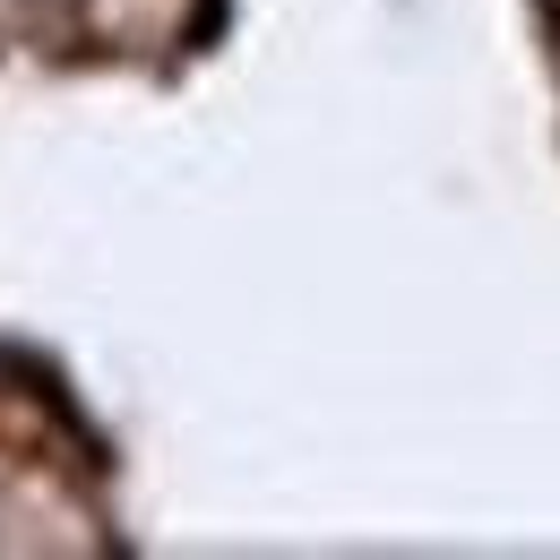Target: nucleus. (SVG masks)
I'll use <instances>...</instances> for the list:
<instances>
[{"label":"nucleus","instance_id":"1","mask_svg":"<svg viewBox=\"0 0 560 560\" xmlns=\"http://www.w3.org/2000/svg\"><path fill=\"white\" fill-rule=\"evenodd\" d=\"M0 440L9 448H86L95 457V431L78 422L61 371L18 346H0Z\"/></svg>","mask_w":560,"mask_h":560}]
</instances>
